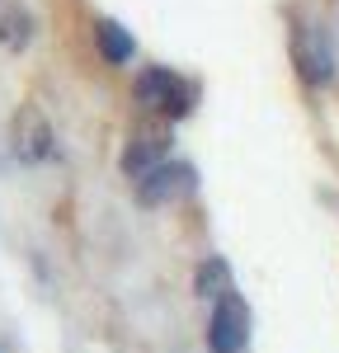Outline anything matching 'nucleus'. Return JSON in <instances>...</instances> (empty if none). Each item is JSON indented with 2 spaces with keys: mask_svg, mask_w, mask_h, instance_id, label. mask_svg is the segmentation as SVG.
I'll use <instances>...</instances> for the list:
<instances>
[{
  "mask_svg": "<svg viewBox=\"0 0 339 353\" xmlns=\"http://www.w3.org/2000/svg\"><path fill=\"white\" fill-rule=\"evenodd\" d=\"M10 151H14V161L19 165H52L61 161V146H56V132L52 123H48V113L38 109L33 99H24L14 118H10Z\"/></svg>",
  "mask_w": 339,
  "mask_h": 353,
  "instance_id": "f03ea898",
  "label": "nucleus"
},
{
  "mask_svg": "<svg viewBox=\"0 0 339 353\" xmlns=\"http://www.w3.org/2000/svg\"><path fill=\"white\" fill-rule=\"evenodd\" d=\"M302 81L311 90H325L335 81V43H330V28L307 24V43H302Z\"/></svg>",
  "mask_w": 339,
  "mask_h": 353,
  "instance_id": "423d86ee",
  "label": "nucleus"
},
{
  "mask_svg": "<svg viewBox=\"0 0 339 353\" xmlns=\"http://www.w3.org/2000/svg\"><path fill=\"white\" fill-rule=\"evenodd\" d=\"M132 99L141 104V113L174 128L198 109V85L179 71H170V66H141V76L132 81Z\"/></svg>",
  "mask_w": 339,
  "mask_h": 353,
  "instance_id": "f257e3e1",
  "label": "nucleus"
},
{
  "mask_svg": "<svg viewBox=\"0 0 339 353\" xmlns=\"http://www.w3.org/2000/svg\"><path fill=\"white\" fill-rule=\"evenodd\" d=\"M170 123H146V128H137L132 132V141L123 146V174L137 184L141 174H151L156 165L170 161Z\"/></svg>",
  "mask_w": 339,
  "mask_h": 353,
  "instance_id": "39448f33",
  "label": "nucleus"
},
{
  "mask_svg": "<svg viewBox=\"0 0 339 353\" xmlns=\"http://www.w3.org/2000/svg\"><path fill=\"white\" fill-rule=\"evenodd\" d=\"M94 52L104 57V66H127L137 57V38L118 19H94Z\"/></svg>",
  "mask_w": 339,
  "mask_h": 353,
  "instance_id": "0eeeda50",
  "label": "nucleus"
},
{
  "mask_svg": "<svg viewBox=\"0 0 339 353\" xmlns=\"http://www.w3.org/2000/svg\"><path fill=\"white\" fill-rule=\"evenodd\" d=\"M236 288V273H231V264H226L222 254H203L194 269V297L203 301H217L222 292H231Z\"/></svg>",
  "mask_w": 339,
  "mask_h": 353,
  "instance_id": "6e6552de",
  "label": "nucleus"
},
{
  "mask_svg": "<svg viewBox=\"0 0 339 353\" xmlns=\"http://www.w3.org/2000/svg\"><path fill=\"white\" fill-rule=\"evenodd\" d=\"M33 43V14L24 5H5L0 10V48L5 52H28Z\"/></svg>",
  "mask_w": 339,
  "mask_h": 353,
  "instance_id": "1a4fd4ad",
  "label": "nucleus"
},
{
  "mask_svg": "<svg viewBox=\"0 0 339 353\" xmlns=\"http://www.w3.org/2000/svg\"><path fill=\"white\" fill-rule=\"evenodd\" d=\"M198 189V170L189 161H165L156 165L151 174H141L137 179V203L141 208H165L174 198H184V193Z\"/></svg>",
  "mask_w": 339,
  "mask_h": 353,
  "instance_id": "20e7f679",
  "label": "nucleus"
},
{
  "mask_svg": "<svg viewBox=\"0 0 339 353\" xmlns=\"http://www.w3.org/2000/svg\"><path fill=\"white\" fill-rule=\"evenodd\" d=\"M250 306L245 297L231 288L212 301V316H207V353H245L250 344Z\"/></svg>",
  "mask_w": 339,
  "mask_h": 353,
  "instance_id": "7ed1b4c3",
  "label": "nucleus"
}]
</instances>
